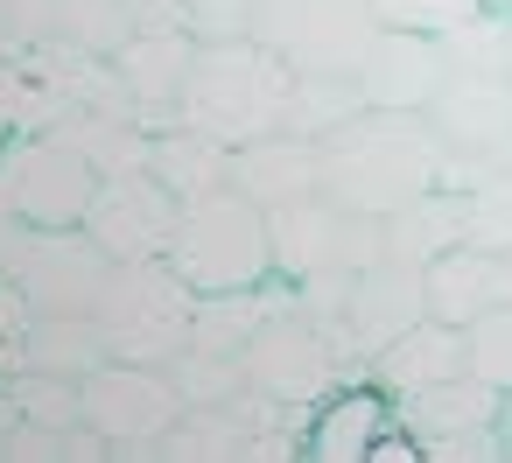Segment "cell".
<instances>
[{"instance_id":"24","label":"cell","mask_w":512,"mask_h":463,"mask_svg":"<svg viewBox=\"0 0 512 463\" xmlns=\"http://www.w3.org/2000/svg\"><path fill=\"white\" fill-rule=\"evenodd\" d=\"M162 456L169 463H246L253 456L246 407L239 400H225V407H183V421L162 442Z\"/></svg>"},{"instance_id":"29","label":"cell","mask_w":512,"mask_h":463,"mask_svg":"<svg viewBox=\"0 0 512 463\" xmlns=\"http://www.w3.org/2000/svg\"><path fill=\"white\" fill-rule=\"evenodd\" d=\"M470 246H491V253L512 246V169H491L470 183Z\"/></svg>"},{"instance_id":"30","label":"cell","mask_w":512,"mask_h":463,"mask_svg":"<svg viewBox=\"0 0 512 463\" xmlns=\"http://www.w3.org/2000/svg\"><path fill=\"white\" fill-rule=\"evenodd\" d=\"M470 372L484 379V386H512V302H498V309H484L477 323H470Z\"/></svg>"},{"instance_id":"39","label":"cell","mask_w":512,"mask_h":463,"mask_svg":"<svg viewBox=\"0 0 512 463\" xmlns=\"http://www.w3.org/2000/svg\"><path fill=\"white\" fill-rule=\"evenodd\" d=\"M484 8H491V15H512V0H484Z\"/></svg>"},{"instance_id":"4","label":"cell","mask_w":512,"mask_h":463,"mask_svg":"<svg viewBox=\"0 0 512 463\" xmlns=\"http://www.w3.org/2000/svg\"><path fill=\"white\" fill-rule=\"evenodd\" d=\"M106 351L134 358V365H169L190 344V316H197V288L162 260H113L99 302H92Z\"/></svg>"},{"instance_id":"16","label":"cell","mask_w":512,"mask_h":463,"mask_svg":"<svg viewBox=\"0 0 512 463\" xmlns=\"http://www.w3.org/2000/svg\"><path fill=\"white\" fill-rule=\"evenodd\" d=\"M120 78L134 85V106H141V127L162 134L176 127V106H183V85H190V64H197V36L190 29H162V36H127L113 50Z\"/></svg>"},{"instance_id":"18","label":"cell","mask_w":512,"mask_h":463,"mask_svg":"<svg viewBox=\"0 0 512 463\" xmlns=\"http://www.w3.org/2000/svg\"><path fill=\"white\" fill-rule=\"evenodd\" d=\"M372 372H379V386L386 393H428V386H442V379H463L470 372V330L463 323H442V316H421L407 337H393L379 358H372Z\"/></svg>"},{"instance_id":"7","label":"cell","mask_w":512,"mask_h":463,"mask_svg":"<svg viewBox=\"0 0 512 463\" xmlns=\"http://www.w3.org/2000/svg\"><path fill=\"white\" fill-rule=\"evenodd\" d=\"M78 421L106 442V456L134 463V456H162L169 428L183 421V393L162 365H134V358H106L78 379Z\"/></svg>"},{"instance_id":"35","label":"cell","mask_w":512,"mask_h":463,"mask_svg":"<svg viewBox=\"0 0 512 463\" xmlns=\"http://www.w3.org/2000/svg\"><path fill=\"white\" fill-rule=\"evenodd\" d=\"M498 456H512V386L498 393Z\"/></svg>"},{"instance_id":"26","label":"cell","mask_w":512,"mask_h":463,"mask_svg":"<svg viewBox=\"0 0 512 463\" xmlns=\"http://www.w3.org/2000/svg\"><path fill=\"white\" fill-rule=\"evenodd\" d=\"M162 372L176 379L183 407H225V400H239V393H246V358H232V351L183 344V351H176Z\"/></svg>"},{"instance_id":"36","label":"cell","mask_w":512,"mask_h":463,"mask_svg":"<svg viewBox=\"0 0 512 463\" xmlns=\"http://www.w3.org/2000/svg\"><path fill=\"white\" fill-rule=\"evenodd\" d=\"M0 57H15V36H8V0H0Z\"/></svg>"},{"instance_id":"10","label":"cell","mask_w":512,"mask_h":463,"mask_svg":"<svg viewBox=\"0 0 512 463\" xmlns=\"http://www.w3.org/2000/svg\"><path fill=\"white\" fill-rule=\"evenodd\" d=\"M99 169L64 134H15L0 148V204L15 225H85Z\"/></svg>"},{"instance_id":"15","label":"cell","mask_w":512,"mask_h":463,"mask_svg":"<svg viewBox=\"0 0 512 463\" xmlns=\"http://www.w3.org/2000/svg\"><path fill=\"white\" fill-rule=\"evenodd\" d=\"M449 50L442 36H421V29H379L372 57L358 64V99L365 106H393V113H428L435 92L449 85Z\"/></svg>"},{"instance_id":"12","label":"cell","mask_w":512,"mask_h":463,"mask_svg":"<svg viewBox=\"0 0 512 463\" xmlns=\"http://www.w3.org/2000/svg\"><path fill=\"white\" fill-rule=\"evenodd\" d=\"M344 358H337V344L302 316V309H274L260 330H253V344H246V386L253 393H274V400H288V407H316L323 393H337L344 386Z\"/></svg>"},{"instance_id":"25","label":"cell","mask_w":512,"mask_h":463,"mask_svg":"<svg viewBox=\"0 0 512 463\" xmlns=\"http://www.w3.org/2000/svg\"><path fill=\"white\" fill-rule=\"evenodd\" d=\"M99 176H127V169H148V127L141 120H127V113H71L64 127H57Z\"/></svg>"},{"instance_id":"9","label":"cell","mask_w":512,"mask_h":463,"mask_svg":"<svg viewBox=\"0 0 512 463\" xmlns=\"http://www.w3.org/2000/svg\"><path fill=\"white\" fill-rule=\"evenodd\" d=\"M442 134V183L470 190L491 169H512V71H449L428 106Z\"/></svg>"},{"instance_id":"34","label":"cell","mask_w":512,"mask_h":463,"mask_svg":"<svg viewBox=\"0 0 512 463\" xmlns=\"http://www.w3.org/2000/svg\"><path fill=\"white\" fill-rule=\"evenodd\" d=\"M134 36H162V29H190V0H127Z\"/></svg>"},{"instance_id":"1","label":"cell","mask_w":512,"mask_h":463,"mask_svg":"<svg viewBox=\"0 0 512 463\" xmlns=\"http://www.w3.org/2000/svg\"><path fill=\"white\" fill-rule=\"evenodd\" d=\"M316 148H323V190L365 218H393L442 183V134L428 113L358 106Z\"/></svg>"},{"instance_id":"31","label":"cell","mask_w":512,"mask_h":463,"mask_svg":"<svg viewBox=\"0 0 512 463\" xmlns=\"http://www.w3.org/2000/svg\"><path fill=\"white\" fill-rule=\"evenodd\" d=\"M386 29H421V36H449L456 22H470L484 0H372Z\"/></svg>"},{"instance_id":"28","label":"cell","mask_w":512,"mask_h":463,"mask_svg":"<svg viewBox=\"0 0 512 463\" xmlns=\"http://www.w3.org/2000/svg\"><path fill=\"white\" fill-rule=\"evenodd\" d=\"M57 36H64V43H78V50L113 57V50L134 36L127 0H57Z\"/></svg>"},{"instance_id":"32","label":"cell","mask_w":512,"mask_h":463,"mask_svg":"<svg viewBox=\"0 0 512 463\" xmlns=\"http://www.w3.org/2000/svg\"><path fill=\"white\" fill-rule=\"evenodd\" d=\"M190 36L197 43H246L253 36V0H190Z\"/></svg>"},{"instance_id":"3","label":"cell","mask_w":512,"mask_h":463,"mask_svg":"<svg viewBox=\"0 0 512 463\" xmlns=\"http://www.w3.org/2000/svg\"><path fill=\"white\" fill-rule=\"evenodd\" d=\"M169 267H176L197 295L274 281V232H267V211H260L239 183H218V190L183 197V218H176V239H169Z\"/></svg>"},{"instance_id":"22","label":"cell","mask_w":512,"mask_h":463,"mask_svg":"<svg viewBox=\"0 0 512 463\" xmlns=\"http://www.w3.org/2000/svg\"><path fill=\"white\" fill-rule=\"evenodd\" d=\"M463 239H470V190H456V183H435L428 197H414L407 211L386 218V253L414 260V267H428L435 253H449Z\"/></svg>"},{"instance_id":"5","label":"cell","mask_w":512,"mask_h":463,"mask_svg":"<svg viewBox=\"0 0 512 463\" xmlns=\"http://www.w3.org/2000/svg\"><path fill=\"white\" fill-rule=\"evenodd\" d=\"M379 29L372 0H253V43L302 78H358Z\"/></svg>"},{"instance_id":"17","label":"cell","mask_w":512,"mask_h":463,"mask_svg":"<svg viewBox=\"0 0 512 463\" xmlns=\"http://www.w3.org/2000/svg\"><path fill=\"white\" fill-rule=\"evenodd\" d=\"M232 183L260 204V211H281L309 190H323V148L309 134H260L246 148H232Z\"/></svg>"},{"instance_id":"37","label":"cell","mask_w":512,"mask_h":463,"mask_svg":"<svg viewBox=\"0 0 512 463\" xmlns=\"http://www.w3.org/2000/svg\"><path fill=\"white\" fill-rule=\"evenodd\" d=\"M15 141V127H8V106H0V148H8Z\"/></svg>"},{"instance_id":"6","label":"cell","mask_w":512,"mask_h":463,"mask_svg":"<svg viewBox=\"0 0 512 463\" xmlns=\"http://www.w3.org/2000/svg\"><path fill=\"white\" fill-rule=\"evenodd\" d=\"M274 232V274L281 281H351L372 260H386V218H365L351 204H337L330 190H309L281 211H267Z\"/></svg>"},{"instance_id":"11","label":"cell","mask_w":512,"mask_h":463,"mask_svg":"<svg viewBox=\"0 0 512 463\" xmlns=\"http://www.w3.org/2000/svg\"><path fill=\"white\" fill-rule=\"evenodd\" d=\"M428 316V281H421V267L414 260H372L358 281H351V295H344V309H337V323L323 330L330 344H337V358L344 365H372L393 337H407L414 323Z\"/></svg>"},{"instance_id":"20","label":"cell","mask_w":512,"mask_h":463,"mask_svg":"<svg viewBox=\"0 0 512 463\" xmlns=\"http://www.w3.org/2000/svg\"><path fill=\"white\" fill-rule=\"evenodd\" d=\"M8 358V372L22 365V372H50V379H85L92 365H106L113 351H106V330H99V316H29L22 323V337L0 351Z\"/></svg>"},{"instance_id":"21","label":"cell","mask_w":512,"mask_h":463,"mask_svg":"<svg viewBox=\"0 0 512 463\" xmlns=\"http://www.w3.org/2000/svg\"><path fill=\"white\" fill-rule=\"evenodd\" d=\"M379 428H393V400L379 386H337L309 407V456L316 463H365Z\"/></svg>"},{"instance_id":"19","label":"cell","mask_w":512,"mask_h":463,"mask_svg":"<svg viewBox=\"0 0 512 463\" xmlns=\"http://www.w3.org/2000/svg\"><path fill=\"white\" fill-rule=\"evenodd\" d=\"M421 281H428V316H442V323H477L484 309H498L505 302V253H491V246H449V253H435L428 267H421Z\"/></svg>"},{"instance_id":"8","label":"cell","mask_w":512,"mask_h":463,"mask_svg":"<svg viewBox=\"0 0 512 463\" xmlns=\"http://www.w3.org/2000/svg\"><path fill=\"white\" fill-rule=\"evenodd\" d=\"M0 274H8L22 288V302L43 309V316H92V302H99V288L113 274V253L85 225H15Z\"/></svg>"},{"instance_id":"14","label":"cell","mask_w":512,"mask_h":463,"mask_svg":"<svg viewBox=\"0 0 512 463\" xmlns=\"http://www.w3.org/2000/svg\"><path fill=\"white\" fill-rule=\"evenodd\" d=\"M407 428H414L421 456H442V463L498 456V386L463 372V379H442L428 393H407Z\"/></svg>"},{"instance_id":"13","label":"cell","mask_w":512,"mask_h":463,"mask_svg":"<svg viewBox=\"0 0 512 463\" xmlns=\"http://www.w3.org/2000/svg\"><path fill=\"white\" fill-rule=\"evenodd\" d=\"M176 218H183V197L155 169H127V176H99L85 232L113 260H162L169 239H176Z\"/></svg>"},{"instance_id":"33","label":"cell","mask_w":512,"mask_h":463,"mask_svg":"<svg viewBox=\"0 0 512 463\" xmlns=\"http://www.w3.org/2000/svg\"><path fill=\"white\" fill-rule=\"evenodd\" d=\"M8 36L15 50H36L57 36V0H8Z\"/></svg>"},{"instance_id":"2","label":"cell","mask_w":512,"mask_h":463,"mask_svg":"<svg viewBox=\"0 0 512 463\" xmlns=\"http://www.w3.org/2000/svg\"><path fill=\"white\" fill-rule=\"evenodd\" d=\"M288 92H295V71L267 43H253V36L246 43H197L176 120L204 127L225 148H246V141L288 127Z\"/></svg>"},{"instance_id":"38","label":"cell","mask_w":512,"mask_h":463,"mask_svg":"<svg viewBox=\"0 0 512 463\" xmlns=\"http://www.w3.org/2000/svg\"><path fill=\"white\" fill-rule=\"evenodd\" d=\"M505 302H512V246H505Z\"/></svg>"},{"instance_id":"23","label":"cell","mask_w":512,"mask_h":463,"mask_svg":"<svg viewBox=\"0 0 512 463\" xmlns=\"http://www.w3.org/2000/svg\"><path fill=\"white\" fill-rule=\"evenodd\" d=\"M148 169L176 190V197H197V190H218V183H232V148L225 141H211L204 127H162L155 141H148Z\"/></svg>"},{"instance_id":"27","label":"cell","mask_w":512,"mask_h":463,"mask_svg":"<svg viewBox=\"0 0 512 463\" xmlns=\"http://www.w3.org/2000/svg\"><path fill=\"white\" fill-rule=\"evenodd\" d=\"M358 106H365V99H358V78H302V71H295V92H288V134L323 141V134L344 127Z\"/></svg>"}]
</instances>
